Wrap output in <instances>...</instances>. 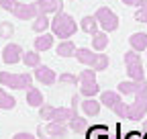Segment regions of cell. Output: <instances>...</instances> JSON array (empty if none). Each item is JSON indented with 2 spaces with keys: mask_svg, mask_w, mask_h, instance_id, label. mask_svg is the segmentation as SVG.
Segmentation results:
<instances>
[{
  "mask_svg": "<svg viewBox=\"0 0 147 139\" xmlns=\"http://www.w3.org/2000/svg\"><path fill=\"white\" fill-rule=\"evenodd\" d=\"M12 14L16 16V19H21V21H35L37 16H39V10H37L35 2H31V4H16Z\"/></svg>",
  "mask_w": 147,
  "mask_h": 139,
  "instance_id": "obj_11",
  "label": "cell"
},
{
  "mask_svg": "<svg viewBox=\"0 0 147 139\" xmlns=\"http://www.w3.org/2000/svg\"><path fill=\"white\" fill-rule=\"evenodd\" d=\"M39 14H57L63 12V2L61 0H37L35 2Z\"/></svg>",
  "mask_w": 147,
  "mask_h": 139,
  "instance_id": "obj_10",
  "label": "cell"
},
{
  "mask_svg": "<svg viewBox=\"0 0 147 139\" xmlns=\"http://www.w3.org/2000/svg\"><path fill=\"white\" fill-rule=\"evenodd\" d=\"M14 104H16V100H14L4 88H0V109L10 111V109H14Z\"/></svg>",
  "mask_w": 147,
  "mask_h": 139,
  "instance_id": "obj_27",
  "label": "cell"
},
{
  "mask_svg": "<svg viewBox=\"0 0 147 139\" xmlns=\"http://www.w3.org/2000/svg\"><path fill=\"white\" fill-rule=\"evenodd\" d=\"M53 37L51 33H41L39 37H35V51H47L53 47Z\"/></svg>",
  "mask_w": 147,
  "mask_h": 139,
  "instance_id": "obj_18",
  "label": "cell"
},
{
  "mask_svg": "<svg viewBox=\"0 0 147 139\" xmlns=\"http://www.w3.org/2000/svg\"><path fill=\"white\" fill-rule=\"evenodd\" d=\"M147 113V90L135 94V102L129 104V121H139Z\"/></svg>",
  "mask_w": 147,
  "mask_h": 139,
  "instance_id": "obj_8",
  "label": "cell"
},
{
  "mask_svg": "<svg viewBox=\"0 0 147 139\" xmlns=\"http://www.w3.org/2000/svg\"><path fill=\"white\" fill-rule=\"evenodd\" d=\"M135 19L141 21V23H147V10H139V12L135 14Z\"/></svg>",
  "mask_w": 147,
  "mask_h": 139,
  "instance_id": "obj_33",
  "label": "cell"
},
{
  "mask_svg": "<svg viewBox=\"0 0 147 139\" xmlns=\"http://www.w3.org/2000/svg\"><path fill=\"white\" fill-rule=\"evenodd\" d=\"M59 82L76 86V84H80V76H74V74H61V76H59Z\"/></svg>",
  "mask_w": 147,
  "mask_h": 139,
  "instance_id": "obj_30",
  "label": "cell"
},
{
  "mask_svg": "<svg viewBox=\"0 0 147 139\" xmlns=\"http://www.w3.org/2000/svg\"><path fill=\"white\" fill-rule=\"evenodd\" d=\"M100 102L104 104V107H108L117 117H121V119H129V104L123 102V98H121L119 92L104 90V92L100 94Z\"/></svg>",
  "mask_w": 147,
  "mask_h": 139,
  "instance_id": "obj_3",
  "label": "cell"
},
{
  "mask_svg": "<svg viewBox=\"0 0 147 139\" xmlns=\"http://www.w3.org/2000/svg\"><path fill=\"white\" fill-rule=\"evenodd\" d=\"M23 63L29 67H39L41 65V57H39V51H25L23 53Z\"/></svg>",
  "mask_w": 147,
  "mask_h": 139,
  "instance_id": "obj_24",
  "label": "cell"
},
{
  "mask_svg": "<svg viewBox=\"0 0 147 139\" xmlns=\"http://www.w3.org/2000/svg\"><path fill=\"white\" fill-rule=\"evenodd\" d=\"M55 51H57V55L59 57H76V51H78V47L76 45H74V41H61L59 45H57V49H55Z\"/></svg>",
  "mask_w": 147,
  "mask_h": 139,
  "instance_id": "obj_20",
  "label": "cell"
},
{
  "mask_svg": "<svg viewBox=\"0 0 147 139\" xmlns=\"http://www.w3.org/2000/svg\"><path fill=\"white\" fill-rule=\"evenodd\" d=\"M39 115L41 119H47V121H53V123H69L74 117H78V111L76 109H67V107H51V104H43L39 109Z\"/></svg>",
  "mask_w": 147,
  "mask_h": 139,
  "instance_id": "obj_2",
  "label": "cell"
},
{
  "mask_svg": "<svg viewBox=\"0 0 147 139\" xmlns=\"http://www.w3.org/2000/svg\"><path fill=\"white\" fill-rule=\"evenodd\" d=\"M51 31H53L55 37H61L65 41L67 37H74V33L78 31V25H76V21L71 19V14L57 12V14H55V19L51 21Z\"/></svg>",
  "mask_w": 147,
  "mask_h": 139,
  "instance_id": "obj_1",
  "label": "cell"
},
{
  "mask_svg": "<svg viewBox=\"0 0 147 139\" xmlns=\"http://www.w3.org/2000/svg\"><path fill=\"white\" fill-rule=\"evenodd\" d=\"M94 16H96V21H98V25L102 27L104 33H110V31H117L119 29V16L110 10L108 6H100L94 12Z\"/></svg>",
  "mask_w": 147,
  "mask_h": 139,
  "instance_id": "obj_7",
  "label": "cell"
},
{
  "mask_svg": "<svg viewBox=\"0 0 147 139\" xmlns=\"http://www.w3.org/2000/svg\"><path fill=\"white\" fill-rule=\"evenodd\" d=\"M45 129H47L49 139H65L69 127H67L65 123H53V121H49V125H47Z\"/></svg>",
  "mask_w": 147,
  "mask_h": 139,
  "instance_id": "obj_15",
  "label": "cell"
},
{
  "mask_svg": "<svg viewBox=\"0 0 147 139\" xmlns=\"http://www.w3.org/2000/svg\"><path fill=\"white\" fill-rule=\"evenodd\" d=\"M92 47L96 51H104L108 47V35L104 31H98L96 35H92Z\"/></svg>",
  "mask_w": 147,
  "mask_h": 139,
  "instance_id": "obj_23",
  "label": "cell"
},
{
  "mask_svg": "<svg viewBox=\"0 0 147 139\" xmlns=\"http://www.w3.org/2000/svg\"><path fill=\"white\" fill-rule=\"evenodd\" d=\"M76 59L82 63V65H88V67H94L96 59H98V53H94V51H90L88 47H82L76 51Z\"/></svg>",
  "mask_w": 147,
  "mask_h": 139,
  "instance_id": "obj_14",
  "label": "cell"
},
{
  "mask_svg": "<svg viewBox=\"0 0 147 139\" xmlns=\"http://www.w3.org/2000/svg\"><path fill=\"white\" fill-rule=\"evenodd\" d=\"M100 92V86L96 84V70H84V72L80 74V94L84 98H92L94 94Z\"/></svg>",
  "mask_w": 147,
  "mask_h": 139,
  "instance_id": "obj_5",
  "label": "cell"
},
{
  "mask_svg": "<svg viewBox=\"0 0 147 139\" xmlns=\"http://www.w3.org/2000/svg\"><path fill=\"white\" fill-rule=\"evenodd\" d=\"M125 139H143V133H139V131H129V133L125 135Z\"/></svg>",
  "mask_w": 147,
  "mask_h": 139,
  "instance_id": "obj_32",
  "label": "cell"
},
{
  "mask_svg": "<svg viewBox=\"0 0 147 139\" xmlns=\"http://www.w3.org/2000/svg\"><path fill=\"white\" fill-rule=\"evenodd\" d=\"M80 107H82V113L88 115V117H96L100 113V107H102V102L100 100H94V98H86L84 102H80Z\"/></svg>",
  "mask_w": 147,
  "mask_h": 139,
  "instance_id": "obj_17",
  "label": "cell"
},
{
  "mask_svg": "<svg viewBox=\"0 0 147 139\" xmlns=\"http://www.w3.org/2000/svg\"><path fill=\"white\" fill-rule=\"evenodd\" d=\"M27 102H29V107H35V109H41L43 107V94L39 88H29L27 90Z\"/></svg>",
  "mask_w": 147,
  "mask_h": 139,
  "instance_id": "obj_19",
  "label": "cell"
},
{
  "mask_svg": "<svg viewBox=\"0 0 147 139\" xmlns=\"http://www.w3.org/2000/svg\"><path fill=\"white\" fill-rule=\"evenodd\" d=\"M129 43H131L133 51H147V33H133L129 37Z\"/></svg>",
  "mask_w": 147,
  "mask_h": 139,
  "instance_id": "obj_16",
  "label": "cell"
},
{
  "mask_svg": "<svg viewBox=\"0 0 147 139\" xmlns=\"http://www.w3.org/2000/svg\"><path fill=\"white\" fill-rule=\"evenodd\" d=\"M86 139H110L108 137V129L104 125H94L86 131Z\"/></svg>",
  "mask_w": 147,
  "mask_h": 139,
  "instance_id": "obj_22",
  "label": "cell"
},
{
  "mask_svg": "<svg viewBox=\"0 0 147 139\" xmlns=\"http://www.w3.org/2000/svg\"><path fill=\"white\" fill-rule=\"evenodd\" d=\"M12 139H37L35 135H29V133H16Z\"/></svg>",
  "mask_w": 147,
  "mask_h": 139,
  "instance_id": "obj_35",
  "label": "cell"
},
{
  "mask_svg": "<svg viewBox=\"0 0 147 139\" xmlns=\"http://www.w3.org/2000/svg\"><path fill=\"white\" fill-rule=\"evenodd\" d=\"M123 2H125V4H129V6H137L139 0H123Z\"/></svg>",
  "mask_w": 147,
  "mask_h": 139,
  "instance_id": "obj_37",
  "label": "cell"
},
{
  "mask_svg": "<svg viewBox=\"0 0 147 139\" xmlns=\"http://www.w3.org/2000/svg\"><path fill=\"white\" fill-rule=\"evenodd\" d=\"M137 6H139L141 10H147V0H139V2H137Z\"/></svg>",
  "mask_w": 147,
  "mask_h": 139,
  "instance_id": "obj_36",
  "label": "cell"
},
{
  "mask_svg": "<svg viewBox=\"0 0 147 139\" xmlns=\"http://www.w3.org/2000/svg\"><path fill=\"white\" fill-rule=\"evenodd\" d=\"M143 139H147V131H145V133H143Z\"/></svg>",
  "mask_w": 147,
  "mask_h": 139,
  "instance_id": "obj_38",
  "label": "cell"
},
{
  "mask_svg": "<svg viewBox=\"0 0 147 139\" xmlns=\"http://www.w3.org/2000/svg\"><path fill=\"white\" fill-rule=\"evenodd\" d=\"M16 0H0V8H4V10H8V12H12L14 8H16Z\"/></svg>",
  "mask_w": 147,
  "mask_h": 139,
  "instance_id": "obj_31",
  "label": "cell"
},
{
  "mask_svg": "<svg viewBox=\"0 0 147 139\" xmlns=\"http://www.w3.org/2000/svg\"><path fill=\"white\" fill-rule=\"evenodd\" d=\"M125 65H127V72L131 76V80H145V70L141 63V57L137 51H127L125 53Z\"/></svg>",
  "mask_w": 147,
  "mask_h": 139,
  "instance_id": "obj_6",
  "label": "cell"
},
{
  "mask_svg": "<svg viewBox=\"0 0 147 139\" xmlns=\"http://www.w3.org/2000/svg\"><path fill=\"white\" fill-rule=\"evenodd\" d=\"M23 47L21 45H16V43H8L4 49H2V61L4 63H8V65H12V63H16V61H21L23 59Z\"/></svg>",
  "mask_w": 147,
  "mask_h": 139,
  "instance_id": "obj_9",
  "label": "cell"
},
{
  "mask_svg": "<svg viewBox=\"0 0 147 139\" xmlns=\"http://www.w3.org/2000/svg\"><path fill=\"white\" fill-rule=\"evenodd\" d=\"M80 27H82V31L84 33H90V35H96L98 33V21H96V16L92 14V16H84V19L80 21Z\"/></svg>",
  "mask_w": 147,
  "mask_h": 139,
  "instance_id": "obj_21",
  "label": "cell"
},
{
  "mask_svg": "<svg viewBox=\"0 0 147 139\" xmlns=\"http://www.w3.org/2000/svg\"><path fill=\"white\" fill-rule=\"evenodd\" d=\"M141 90H147V82L145 80H129L119 84V94H137Z\"/></svg>",
  "mask_w": 147,
  "mask_h": 139,
  "instance_id": "obj_12",
  "label": "cell"
},
{
  "mask_svg": "<svg viewBox=\"0 0 147 139\" xmlns=\"http://www.w3.org/2000/svg\"><path fill=\"white\" fill-rule=\"evenodd\" d=\"M12 35H14V25L12 23H0V37H2V39H10L12 37Z\"/></svg>",
  "mask_w": 147,
  "mask_h": 139,
  "instance_id": "obj_28",
  "label": "cell"
},
{
  "mask_svg": "<svg viewBox=\"0 0 147 139\" xmlns=\"http://www.w3.org/2000/svg\"><path fill=\"white\" fill-rule=\"evenodd\" d=\"M33 76L31 74H10V72H0V84L6 88H14V90H29Z\"/></svg>",
  "mask_w": 147,
  "mask_h": 139,
  "instance_id": "obj_4",
  "label": "cell"
},
{
  "mask_svg": "<svg viewBox=\"0 0 147 139\" xmlns=\"http://www.w3.org/2000/svg\"><path fill=\"white\" fill-rule=\"evenodd\" d=\"M106 67H108V55L106 53H98V59H96V63H94L92 70L100 72V70H106Z\"/></svg>",
  "mask_w": 147,
  "mask_h": 139,
  "instance_id": "obj_29",
  "label": "cell"
},
{
  "mask_svg": "<svg viewBox=\"0 0 147 139\" xmlns=\"http://www.w3.org/2000/svg\"><path fill=\"white\" fill-rule=\"evenodd\" d=\"M67 127H69L74 133H84V131L88 129V121H86L84 117L78 115V117H74V119L69 121V125H67Z\"/></svg>",
  "mask_w": 147,
  "mask_h": 139,
  "instance_id": "obj_26",
  "label": "cell"
},
{
  "mask_svg": "<svg viewBox=\"0 0 147 139\" xmlns=\"http://www.w3.org/2000/svg\"><path fill=\"white\" fill-rule=\"evenodd\" d=\"M37 80H39L41 84H45V86H51V84H55V80H57V76H55V72L51 67H47V65H39V67H35V74H33Z\"/></svg>",
  "mask_w": 147,
  "mask_h": 139,
  "instance_id": "obj_13",
  "label": "cell"
},
{
  "mask_svg": "<svg viewBox=\"0 0 147 139\" xmlns=\"http://www.w3.org/2000/svg\"><path fill=\"white\" fill-rule=\"evenodd\" d=\"M49 27H51V21L47 19V14H39V16H37V19L33 21V31H35V33H39V35L45 33Z\"/></svg>",
  "mask_w": 147,
  "mask_h": 139,
  "instance_id": "obj_25",
  "label": "cell"
},
{
  "mask_svg": "<svg viewBox=\"0 0 147 139\" xmlns=\"http://www.w3.org/2000/svg\"><path fill=\"white\" fill-rule=\"evenodd\" d=\"M37 135H39V139H49V135H47V129H45V127H37Z\"/></svg>",
  "mask_w": 147,
  "mask_h": 139,
  "instance_id": "obj_34",
  "label": "cell"
}]
</instances>
